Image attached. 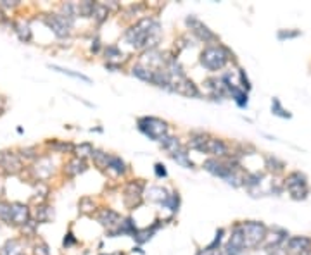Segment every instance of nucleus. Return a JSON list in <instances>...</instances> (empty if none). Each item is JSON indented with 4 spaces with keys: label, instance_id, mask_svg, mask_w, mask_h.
Listing matches in <instances>:
<instances>
[{
    "label": "nucleus",
    "instance_id": "f257e3e1",
    "mask_svg": "<svg viewBox=\"0 0 311 255\" xmlns=\"http://www.w3.org/2000/svg\"><path fill=\"white\" fill-rule=\"evenodd\" d=\"M159 31H161V26H159L158 21L152 18H144L138 21L135 26L127 30L125 38L135 48H149L158 43Z\"/></svg>",
    "mask_w": 311,
    "mask_h": 255
},
{
    "label": "nucleus",
    "instance_id": "f03ea898",
    "mask_svg": "<svg viewBox=\"0 0 311 255\" xmlns=\"http://www.w3.org/2000/svg\"><path fill=\"white\" fill-rule=\"evenodd\" d=\"M230 59V52L223 45H211L206 47L201 54V64L208 71H220L226 66Z\"/></svg>",
    "mask_w": 311,
    "mask_h": 255
},
{
    "label": "nucleus",
    "instance_id": "7ed1b4c3",
    "mask_svg": "<svg viewBox=\"0 0 311 255\" xmlns=\"http://www.w3.org/2000/svg\"><path fill=\"white\" fill-rule=\"evenodd\" d=\"M244 233V246L246 248H256L259 243L266 240V226L259 221H246L242 223Z\"/></svg>",
    "mask_w": 311,
    "mask_h": 255
},
{
    "label": "nucleus",
    "instance_id": "20e7f679",
    "mask_svg": "<svg viewBox=\"0 0 311 255\" xmlns=\"http://www.w3.org/2000/svg\"><path fill=\"white\" fill-rule=\"evenodd\" d=\"M285 186H287L289 193L294 200H304L309 193L308 188V178L306 174L299 173V171H294L285 179Z\"/></svg>",
    "mask_w": 311,
    "mask_h": 255
},
{
    "label": "nucleus",
    "instance_id": "39448f33",
    "mask_svg": "<svg viewBox=\"0 0 311 255\" xmlns=\"http://www.w3.org/2000/svg\"><path fill=\"white\" fill-rule=\"evenodd\" d=\"M138 129L149 136L150 140H161L168 135V124L158 118H142L138 119Z\"/></svg>",
    "mask_w": 311,
    "mask_h": 255
},
{
    "label": "nucleus",
    "instance_id": "423d86ee",
    "mask_svg": "<svg viewBox=\"0 0 311 255\" xmlns=\"http://www.w3.org/2000/svg\"><path fill=\"white\" fill-rule=\"evenodd\" d=\"M45 24L56 33V36L59 38H64V36L69 35L71 31V26H73V19L66 18V16H61V14H52V16H45L44 18Z\"/></svg>",
    "mask_w": 311,
    "mask_h": 255
},
{
    "label": "nucleus",
    "instance_id": "0eeeda50",
    "mask_svg": "<svg viewBox=\"0 0 311 255\" xmlns=\"http://www.w3.org/2000/svg\"><path fill=\"white\" fill-rule=\"evenodd\" d=\"M204 169L208 171V173H211L213 176H218V178L225 179V181H228V178L235 174V167L226 164L223 161H218V159H209V161H206Z\"/></svg>",
    "mask_w": 311,
    "mask_h": 255
},
{
    "label": "nucleus",
    "instance_id": "6e6552de",
    "mask_svg": "<svg viewBox=\"0 0 311 255\" xmlns=\"http://www.w3.org/2000/svg\"><path fill=\"white\" fill-rule=\"evenodd\" d=\"M142 193H144V183H140V181L128 183L127 188H125V193H123V200H125V203H127V207L135 209L140 206Z\"/></svg>",
    "mask_w": 311,
    "mask_h": 255
},
{
    "label": "nucleus",
    "instance_id": "1a4fd4ad",
    "mask_svg": "<svg viewBox=\"0 0 311 255\" xmlns=\"http://www.w3.org/2000/svg\"><path fill=\"white\" fill-rule=\"evenodd\" d=\"M244 246V233H242V226L235 224L232 229V236H230L228 243L225 245V255H241Z\"/></svg>",
    "mask_w": 311,
    "mask_h": 255
},
{
    "label": "nucleus",
    "instance_id": "9d476101",
    "mask_svg": "<svg viewBox=\"0 0 311 255\" xmlns=\"http://www.w3.org/2000/svg\"><path fill=\"white\" fill-rule=\"evenodd\" d=\"M187 26L190 28V31L194 33V35L197 36V38H201V40H204V41H214L216 40V35L209 30L208 26H206L204 23H201L199 19L194 18V16H190V18H187Z\"/></svg>",
    "mask_w": 311,
    "mask_h": 255
},
{
    "label": "nucleus",
    "instance_id": "9b49d317",
    "mask_svg": "<svg viewBox=\"0 0 311 255\" xmlns=\"http://www.w3.org/2000/svg\"><path fill=\"white\" fill-rule=\"evenodd\" d=\"M203 154H211L214 157H225L228 156V145L220 138H206L203 145Z\"/></svg>",
    "mask_w": 311,
    "mask_h": 255
},
{
    "label": "nucleus",
    "instance_id": "f8f14e48",
    "mask_svg": "<svg viewBox=\"0 0 311 255\" xmlns=\"http://www.w3.org/2000/svg\"><path fill=\"white\" fill-rule=\"evenodd\" d=\"M97 221L102 226H106L109 229V233L116 231L121 224V217L118 212H114L112 209H100L99 214H97Z\"/></svg>",
    "mask_w": 311,
    "mask_h": 255
},
{
    "label": "nucleus",
    "instance_id": "ddd939ff",
    "mask_svg": "<svg viewBox=\"0 0 311 255\" xmlns=\"http://www.w3.org/2000/svg\"><path fill=\"white\" fill-rule=\"evenodd\" d=\"M29 221V211L24 203H11V224L24 226Z\"/></svg>",
    "mask_w": 311,
    "mask_h": 255
},
{
    "label": "nucleus",
    "instance_id": "4468645a",
    "mask_svg": "<svg viewBox=\"0 0 311 255\" xmlns=\"http://www.w3.org/2000/svg\"><path fill=\"white\" fill-rule=\"evenodd\" d=\"M33 173L38 179H49L54 173V162L50 157H42L33 166Z\"/></svg>",
    "mask_w": 311,
    "mask_h": 255
},
{
    "label": "nucleus",
    "instance_id": "2eb2a0df",
    "mask_svg": "<svg viewBox=\"0 0 311 255\" xmlns=\"http://www.w3.org/2000/svg\"><path fill=\"white\" fill-rule=\"evenodd\" d=\"M0 166H2L7 173H18L21 167H23L19 157L12 152H0Z\"/></svg>",
    "mask_w": 311,
    "mask_h": 255
},
{
    "label": "nucleus",
    "instance_id": "dca6fc26",
    "mask_svg": "<svg viewBox=\"0 0 311 255\" xmlns=\"http://www.w3.org/2000/svg\"><path fill=\"white\" fill-rule=\"evenodd\" d=\"M287 250L289 252H296V253L309 252L311 240L308 236H292L287 240Z\"/></svg>",
    "mask_w": 311,
    "mask_h": 255
},
{
    "label": "nucleus",
    "instance_id": "f3484780",
    "mask_svg": "<svg viewBox=\"0 0 311 255\" xmlns=\"http://www.w3.org/2000/svg\"><path fill=\"white\" fill-rule=\"evenodd\" d=\"M159 223L161 221H156V224H152L150 228H145V229H137L135 231V235H133V238H135V241L137 243H145V241H149L150 238H152V235L156 231H158V228H159Z\"/></svg>",
    "mask_w": 311,
    "mask_h": 255
},
{
    "label": "nucleus",
    "instance_id": "a211bd4d",
    "mask_svg": "<svg viewBox=\"0 0 311 255\" xmlns=\"http://www.w3.org/2000/svg\"><path fill=\"white\" fill-rule=\"evenodd\" d=\"M85 171H87L85 161L78 157H74L73 161L68 162V166H66V174H68V176H78V174L85 173Z\"/></svg>",
    "mask_w": 311,
    "mask_h": 255
},
{
    "label": "nucleus",
    "instance_id": "6ab92c4d",
    "mask_svg": "<svg viewBox=\"0 0 311 255\" xmlns=\"http://www.w3.org/2000/svg\"><path fill=\"white\" fill-rule=\"evenodd\" d=\"M147 195H149V198L152 200V202H158V203H165L168 200V196H170L168 190L163 186H150Z\"/></svg>",
    "mask_w": 311,
    "mask_h": 255
},
{
    "label": "nucleus",
    "instance_id": "aec40b11",
    "mask_svg": "<svg viewBox=\"0 0 311 255\" xmlns=\"http://www.w3.org/2000/svg\"><path fill=\"white\" fill-rule=\"evenodd\" d=\"M226 91H230V93H232L235 104H237L239 107H242V109L247 107V93L242 88H237V86H234L232 83H230V85L226 86Z\"/></svg>",
    "mask_w": 311,
    "mask_h": 255
},
{
    "label": "nucleus",
    "instance_id": "412c9836",
    "mask_svg": "<svg viewBox=\"0 0 311 255\" xmlns=\"http://www.w3.org/2000/svg\"><path fill=\"white\" fill-rule=\"evenodd\" d=\"M152 71L154 69H149V68H145V66H142V64H137L135 68H133V76H137V78H140L142 81H147V83H150L152 81Z\"/></svg>",
    "mask_w": 311,
    "mask_h": 255
},
{
    "label": "nucleus",
    "instance_id": "4be33fe9",
    "mask_svg": "<svg viewBox=\"0 0 311 255\" xmlns=\"http://www.w3.org/2000/svg\"><path fill=\"white\" fill-rule=\"evenodd\" d=\"M271 112L275 116H279V118H284V119H291L292 118L291 112H289L287 109L282 107V104H280V100L277 97H273V100H271Z\"/></svg>",
    "mask_w": 311,
    "mask_h": 255
},
{
    "label": "nucleus",
    "instance_id": "5701e85b",
    "mask_svg": "<svg viewBox=\"0 0 311 255\" xmlns=\"http://www.w3.org/2000/svg\"><path fill=\"white\" fill-rule=\"evenodd\" d=\"M159 141H161V147L165 150H168L170 154H175V152H178V150H180V141L173 136L166 135L165 138H161Z\"/></svg>",
    "mask_w": 311,
    "mask_h": 255
},
{
    "label": "nucleus",
    "instance_id": "b1692460",
    "mask_svg": "<svg viewBox=\"0 0 311 255\" xmlns=\"http://www.w3.org/2000/svg\"><path fill=\"white\" fill-rule=\"evenodd\" d=\"M107 167L112 169L116 174H123L127 171V164L121 161V157H116V156H109V162H107Z\"/></svg>",
    "mask_w": 311,
    "mask_h": 255
},
{
    "label": "nucleus",
    "instance_id": "393cba45",
    "mask_svg": "<svg viewBox=\"0 0 311 255\" xmlns=\"http://www.w3.org/2000/svg\"><path fill=\"white\" fill-rule=\"evenodd\" d=\"M92 159H94V162H95V166H99L100 169H106L107 167V162H109V156L106 152H102V150H95L94 148V152H92Z\"/></svg>",
    "mask_w": 311,
    "mask_h": 255
},
{
    "label": "nucleus",
    "instance_id": "a878e982",
    "mask_svg": "<svg viewBox=\"0 0 311 255\" xmlns=\"http://www.w3.org/2000/svg\"><path fill=\"white\" fill-rule=\"evenodd\" d=\"M107 7L106 6H102V4H95L94 6V11H92V14H90V18H94L97 23H102V21H106L107 19Z\"/></svg>",
    "mask_w": 311,
    "mask_h": 255
},
{
    "label": "nucleus",
    "instance_id": "bb28decb",
    "mask_svg": "<svg viewBox=\"0 0 311 255\" xmlns=\"http://www.w3.org/2000/svg\"><path fill=\"white\" fill-rule=\"evenodd\" d=\"M171 157H173V161H176L178 164H182L183 167H187V169H190V167H194V162L188 159V154L185 152V150H178V152L171 154Z\"/></svg>",
    "mask_w": 311,
    "mask_h": 255
},
{
    "label": "nucleus",
    "instance_id": "cd10ccee",
    "mask_svg": "<svg viewBox=\"0 0 311 255\" xmlns=\"http://www.w3.org/2000/svg\"><path fill=\"white\" fill-rule=\"evenodd\" d=\"M73 152L74 156L78 159H85L88 156H92V152H94V147H92L90 143H82L80 147H73Z\"/></svg>",
    "mask_w": 311,
    "mask_h": 255
},
{
    "label": "nucleus",
    "instance_id": "c85d7f7f",
    "mask_svg": "<svg viewBox=\"0 0 311 255\" xmlns=\"http://www.w3.org/2000/svg\"><path fill=\"white\" fill-rule=\"evenodd\" d=\"M261 179H263V174H261V173L247 174V176L244 178L242 185H246L247 188H253V186H258L259 183H261Z\"/></svg>",
    "mask_w": 311,
    "mask_h": 255
},
{
    "label": "nucleus",
    "instance_id": "c756f323",
    "mask_svg": "<svg viewBox=\"0 0 311 255\" xmlns=\"http://www.w3.org/2000/svg\"><path fill=\"white\" fill-rule=\"evenodd\" d=\"M266 253L268 255H289L287 245L279 243V245H266Z\"/></svg>",
    "mask_w": 311,
    "mask_h": 255
},
{
    "label": "nucleus",
    "instance_id": "7c9ffc66",
    "mask_svg": "<svg viewBox=\"0 0 311 255\" xmlns=\"http://www.w3.org/2000/svg\"><path fill=\"white\" fill-rule=\"evenodd\" d=\"M163 206L170 209L171 212H176V211H178V206H180V196H178V193H176V191H173V193H170V196H168V200H166L165 203H163Z\"/></svg>",
    "mask_w": 311,
    "mask_h": 255
},
{
    "label": "nucleus",
    "instance_id": "2f4dec72",
    "mask_svg": "<svg viewBox=\"0 0 311 255\" xmlns=\"http://www.w3.org/2000/svg\"><path fill=\"white\" fill-rule=\"evenodd\" d=\"M54 71H59V73H62V74H68V76L71 78H76V79H82V81H85V83H90V78H87L85 74H82V73H74V71H69V69H62V68H59V66H50Z\"/></svg>",
    "mask_w": 311,
    "mask_h": 255
},
{
    "label": "nucleus",
    "instance_id": "473e14b6",
    "mask_svg": "<svg viewBox=\"0 0 311 255\" xmlns=\"http://www.w3.org/2000/svg\"><path fill=\"white\" fill-rule=\"evenodd\" d=\"M16 31H18V35H19V40H23V41L31 40V31H29V26L26 23H19L18 26H16Z\"/></svg>",
    "mask_w": 311,
    "mask_h": 255
},
{
    "label": "nucleus",
    "instance_id": "72a5a7b5",
    "mask_svg": "<svg viewBox=\"0 0 311 255\" xmlns=\"http://www.w3.org/2000/svg\"><path fill=\"white\" fill-rule=\"evenodd\" d=\"M264 162H266V167L270 171H277V173H279V171H284V167H285V164L282 161H279V159H275V157H266L264 159Z\"/></svg>",
    "mask_w": 311,
    "mask_h": 255
},
{
    "label": "nucleus",
    "instance_id": "f704fd0d",
    "mask_svg": "<svg viewBox=\"0 0 311 255\" xmlns=\"http://www.w3.org/2000/svg\"><path fill=\"white\" fill-rule=\"evenodd\" d=\"M0 221L11 224V203L0 202Z\"/></svg>",
    "mask_w": 311,
    "mask_h": 255
},
{
    "label": "nucleus",
    "instance_id": "c9c22d12",
    "mask_svg": "<svg viewBox=\"0 0 311 255\" xmlns=\"http://www.w3.org/2000/svg\"><path fill=\"white\" fill-rule=\"evenodd\" d=\"M239 79H241V88L247 93L251 90V83H249V78L246 76V71L244 69H239Z\"/></svg>",
    "mask_w": 311,
    "mask_h": 255
},
{
    "label": "nucleus",
    "instance_id": "e433bc0d",
    "mask_svg": "<svg viewBox=\"0 0 311 255\" xmlns=\"http://www.w3.org/2000/svg\"><path fill=\"white\" fill-rule=\"evenodd\" d=\"M279 40H289V38H297V36H301V31L296 30V31H289V30H280L279 31Z\"/></svg>",
    "mask_w": 311,
    "mask_h": 255
},
{
    "label": "nucleus",
    "instance_id": "4c0bfd02",
    "mask_svg": "<svg viewBox=\"0 0 311 255\" xmlns=\"http://www.w3.org/2000/svg\"><path fill=\"white\" fill-rule=\"evenodd\" d=\"M50 214H52V211H50L49 207H38V211H36V216H38L40 223H47L50 219Z\"/></svg>",
    "mask_w": 311,
    "mask_h": 255
},
{
    "label": "nucleus",
    "instance_id": "58836bf2",
    "mask_svg": "<svg viewBox=\"0 0 311 255\" xmlns=\"http://www.w3.org/2000/svg\"><path fill=\"white\" fill-rule=\"evenodd\" d=\"M223 229H218V231H216V238H214V241H213V243L211 245H209L208 246V250H213V252H216V250H220V243H221V238H223Z\"/></svg>",
    "mask_w": 311,
    "mask_h": 255
},
{
    "label": "nucleus",
    "instance_id": "ea45409f",
    "mask_svg": "<svg viewBox=\"0 0 311 255\" xmlns=\"http://www.w3.org/2000/svg\"><path fill=\"white\" fill-rule=\"evenodd\" d=\"M120 56H123V54L120 52V48H118L116 45H109V47L106 48V57L109 61L116 59V57H120Z\"/></svg>",
    "mask_w": 311,
    "mask_h": 255
},
{
    "label": "nucleus",
    "instance_id": "a19ab883",
    "mask_svg": "<svg viewBox=\"0 0 311 255\" xmlns=\"http://www.w3.org/2000/svg\"><path fill=\"white\" fill-rule=\"evenodd\" d=\"M156 174H158L159 178H165L166 176V169H165V166L163 164H156Z\"/></svg>",
    "mask_w": 311,
    "mask_h": 255
},
{
    "label": "nucleus",
    "instance_id": "79ce46f5",
    "mask_svg": "<svg viewBox=\"0 0 311 255\" xmlns=\"http://www.w3.org/2000/svg\"><path fill=\"white\" fill-rule=\"evenodd\" d=\"M35 255H50V253H49V248H47V246L42 245V246H36Z\"/></svg>",
    "mask_w": 311,
    "mask_h": 255
},
{
    "label": "nucleus",
    "instance_id": "37998d69",
    "mask_svg": "<svg viewBox=\"0 0 311 255\" xmlns=\"http://www.w3.org/2000/svg\"><path fill=\"white\" fill-rule=\"evenodd\" d=\"M66 236H68V238H64V245H66V246L71 245V243H74V238H73V235H71V233H68Z\"/></svg>",
    "mask_w": 311,
    "mask_h": 255
},
{
    "label": "nucleus",
    "instance_id": "c03bdc74",
    "mask_svg": "<svg viewBox=\"0 0 311 255\" xmlns=\"http://www.w3.org/2000/svg\"><path fill=\"white\" fill-rule=\"evenodd\" d=\"M197 255H216V252H213V250H208V248H203L201 252H197Z\"/></svg>",
    "mask_w": 311,
    "mask_h": 255
},
{
    "label": "nucleus",
    "instance_id": "a18cd8bd",
    "mask_svg": "<svg viewBox=\"0 0 311 255\" xmlns=\"http://www.w3.org/2000/svg\"><path fill=\"white\" fill-rule=\"evenodd\" d=\"M92 50H94V52L99 50V40H95V45H92Z\"/></svg>",
    "mask_w": 311,
    "mask_h": 255
},
{
    "label": "nucleus",
    "instance_id": "49530a36",
    "mask_svg": "<svg viewBox=\"0 0 311 255\" xmlns=\"http://www.w3.org/2000/svg\"><path fill=\"white\" fill-rule=\"evenodd\" d=\"M102 255H106V253H102ZM107 255H123L121 252H116V253H107Z\"/></svg>",
    "mask_w": 311,
    "mask_h": 255
},
{
    "label": "nucleus",
    "instance_id": "de8ad7c7",
    "mask_svg": "<svg viewBox=\"0 0 311 255\" xmlns=\"http://www.w3.org/2000/svg\"><path fill=\"white\" fill-rule=\"evenodd\" d=\"M4 19H6V18H4V14H2V12H0V23H2Z\"/></svg>",
    "mask_w": 311,
    "mask_h": 255
},
{
    "label": "nucleus",
    "instance_id": "09e8293b",
    "mask_svg": "<svg viewBox=\"0 0 311 255\" xmlns=\"http://www.w3.org/2000/svg\"><path fill=\"white\" fill-rule=\"evenodd\" d=\"M299 255H311V250H309V252H302V253H299Z\"/></svg>",
    "mask_w": 311,
    "mask_h": 255
}]
</instances>
